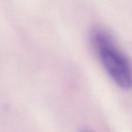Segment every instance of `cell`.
I'll return each instance as SVG.
<instances>
[{
    "mask_svg": "<svg viewBox=\"0 0 132 132\" xmlns=\"http://www.w3.org/2000/svg\"><path fill=\"white\" fill-rule=\"evenodd\" d=\"M77 132H94V131H93L92 129L86 127H83L80 128Z\"/></svg>",
    "mask_w": 132,
    "mask_h": 132,
    "instance_id": "cell-2",
    "label": "cell"
},
{
    "mask_svg": "<svg viewBox=\"0 0 132 132\" xmlns=\"http://www.w3.org/2000/svg\"><path fill=\"white\" fill-rule=\"evenodd\" d=\"M92 45L104 69L121 88L132 87V70L128 60L117 48L111 37L101 28L93 29L90 34Z\"/></svg>",
    "mask_w": 132,
    "mask_h": 132,
    "instance_id": "cell-1",
    "label": "cell"
}]
</instances>
